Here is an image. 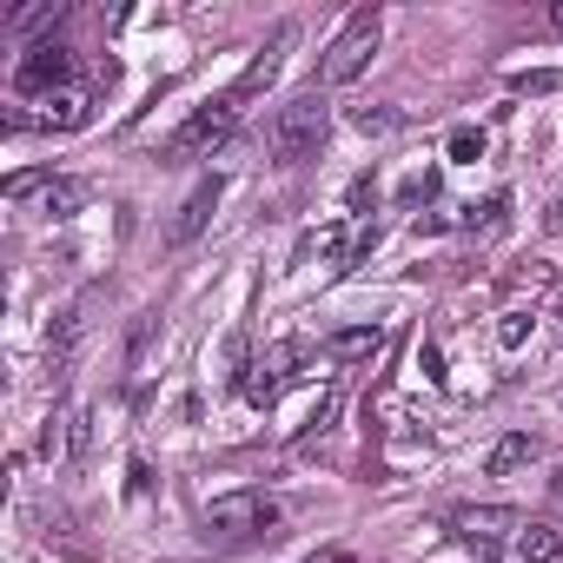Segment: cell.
I'll return each instance as SVG.
<instances>
[{
  "instance_id": "cell-1",
  "label": "cell",
  "mask_w": 563,
  "mask_h": 563,
  "mask_svg": "<svg viewBox=\"0 0 563 563\" xmlns=\"http://www.w3.org/2000/svg\"><path fill=\"white\" fill-rule=\"evenodd\" d=\"M325 133H332V100H325V87L312 80L306 93H292L286 107L272 113V126H265V153H272L278 166H306V159H319Z\"/></svg>"
},
{
  "instance_id": "cell-2",
  "label": "cell",
  "mask_w": 563,
  "mask_h": 563,
  "mask_svg": "<svg viewBox=\"0 0 563 563\" xmlns=\"http://www.w3.org/2000/svg\"><path fill=\"white\" fill-rule=\"evenodd\" d=\"M378 34H385V14H378V8H358V14L339 27V41L325 47V60H319V87H352V80L372 67Z\"/></svg>"
},
{
  "instance_id": "cell-3",
  "label": "cell",
  "mask_w": 563,
  "mask_h": 563,
  "mask_svg": "<svg viewBox=\"0 0 563 563\" xmlns=\"http://www.w3.org/2000/svg\"><path fill=\"white\" fill-rule=\"evenodd\" d=\"M239 113H245V100H239V93L225 87L219 100H206V107H199V113H192V120H186V126H179V133L166 140V159H212V153H219V146L232 140Z\"/></svg>"
},
{
  "instance_id": "cell-4",
  "label": "cell",
  "mask_w": 563,
  "mask_h": 563,
  "mask_svg": "<svg viewBox=\"0 0 563 563\" xmlns=\"http://www.w3.org/2000/svg\"><path fill=\"white\" fill-rule=\"evenodd\" d=\"M206 537H219V543H252V537H272V523H278V504L272 497H258V490H225V497H212L206 504Z\"/></svg>"
},
{
  "instance_id": "cell-5",
  "label": "cell",
  "mask_w": 563,
  "mask_h": 563,
  "mask_svg": "<svg viewBox=\"0 0 563 563\" xmlns=\"http://www.w3.org/2000/svg\"><path fill=\"white\" fill-rule=\"evenodd\" d=\"M67 87H74V47H67V41H54V34L27 41V54L14 60V93L34 107V100L67 93Z\"/></svg>"
},
{
  "instance_id": "cell-6",
  "label": "cell",
  "mask_w": 563,
  "mask_h": 563,
  "mask_svg": "<svg viewBox=\"0 0 563 563\" xmlns=\"http://www.w3.org/2000/svg\"><path fill=\"white\" fill-rule=\"evenodd\" d=\"M87 120H93V93L87 87H67V93L34 100L27 113H8V133H74Z\"/></svg>"
},
{
  "instance_id": "cell-7",
  "label": "cell",
  "mask_w": 563,
  "mask_h": 563,
  "mask_svg": "<svg viewBox=\"0 0 563 563\" xmlns=\"http://www.w3.org/2000/svg\"><path fill=\"white\" fill-rule=\"evenodd\" d=\"M299 358H306V345L299 339H286V345H272L265 358H252V372L239 378V391L265 411V405H278V398H286V385L299 378Z\"/></svg>"
},
{
  "instance_id": "cell-8",
  "label": "cell",
  "mask_w": 563,
  "mask_h": 563,
  "mask_svg": "<svg viewBox=\"0 0 563 563\" xmlns=\"http://www.w3.org/2000/svg\"><path fill=\"white\" fill-rule=\"evenodd\" d=\"M8 199H34L41 219H74L80 199H87V186L67 179V173H14L8 179Z\"/></svg>"
},
{
  "instance_id": "cell-9",
  "label": "cell",
  "mask_w": 563,
  "mask_h": 563,
  "mask_svg": "<svg viewBox=\"0 0 563 563\" xmlns=\"http://www.w3.org/2000/svg\"><path fill=\"white\" fill-rule=\"evenodd\" d=\"M530 517L523 510H510V504H464V510H451V530L464 537V543H477V556H490V543L497 537H517Z\"/></svg>"
},
{
  "instance_id": "cell-10",
  "label": "cell",
  "mask_w": 563,
  "mask_h": 563,
  "mask_svg": "<svg viewBox=\"0 0 563 563\" xmlns=\"http://www.w3.org/2000/svg\"><path fill=\"white\" fill-rule=\"evenodd\" d=\"M292 41H299V27H292V21H278V27H272V41H265V47L252 54V67H245L239 80H232V93H239L245 107H252V100H258V93H265V87L278 80V67H286V54H292Z\"/></svg>"
},
{
  "instance_id": "cell-11",
  "label": "cell",
  "mask_w": 563,
  "mask_h": 563,
  "mask_svg": "<svg viewBox=\"0 0 563 563\" xmlns=\"http://www.w3.org/2000/svg\"><path fill=\"white\" fill-rule=\"evenodd\" d=\"M219 199H225V179H219V173H206V179L186 192V206H179V219H173V232H166V239H173V245H192V239L212 225Z\"/></svg>"
},
{
  "instance_id": "cell-12",
  "label": "cell",
  "mask_w": 563,
  "mask_h": 563,
  "mask_svg": "<svg viewBox=\"0 0 563 563\" xmlns=\"http://www.w3.org/2000/svg\"><path fill=\"white\" fill-rule=\"evenodd\" d=\"M378 352H385V325H352V332L325 339V358H339V365H372Z\"/></svg>"
},
{
  "instance_id": "cell-13",
  "label": "cell",
  "mask_w": 563,
  "mask_h": 563,
  "mask_svg": "<svg viewBox=\"0 0 563 563\" xmlns=\"http://www.w3.org/2000/svg\"><path fill=\"white\" fill-rule=\"evenodd\" d=\"M563 556V530L556 523H523L510 537V563H556Z\"/></svg>"
},
{
  "instance_id": "cell-14",
  "label": "cell",
  "mask_w": 563,
  "mask_h": 563,
  "mask_svg": "<svg viewBox=\"0 0 563 563\" xmlns=\"http://www.w3.org/2000/svg\"><path fill=\"white\" fill-rule=\"evenodd\" d=\"M530 457H537V438H530V431H510V438H497V444H490L484 471H490V477H510V471H523Z\"/></svg>"
},
{
  "instance_id": "cell-15",
  "label": "cell",
  "mask_w": 563,
  "mask_h": 563,
  "mask_svg": "<svg viewBox=\"0 0 563 563\" xmlns=\"http://www.w3.org/2000/svg\"><path fill=\"white\" fill-rule=\"evenodd\" d=\"M457 225H464V232H484V239H490V232H504V225H510V192H490L484 206H464V219H457Z\"/></svg>"
},
{
  "instance_id": "cell-16",
  "label": "cell",
  "mask_w": 563,
  "mask_h": 563,
  "mask_svg": "<svg viewBox=\"0 0 563 563\" xmlns=\"http://www.w3.org/2000/svg\"><path fill=\"white\" fill-rule=\"evenodd\" d=\"M47 21H60V0H34V8H14V14H8L14 34H34V27H47Z\"/></svg>"
},
{
  "instance_id": "cell-17",
  "label": "cell",
  "mask_w": 563,
  "mask_h": 563,
  "mask_svg": "<svg viewBox=\"0 0 563 563\" xmlns=\"http://www.w3.org/2000/svg\"><path fill=\"white\" fill-rule=\"evenodd\" d=\"M352 126L358 133H398V113L391 107H352Z\"/></svg>"
},
{
  "instance_id": "cell-18",
  "label": "cell",
  "mask_w": 563,
  "mask_h": 563,
  "mask_svg": "<svg viewBox=\"0 0 563 563\" xmlns=\"http://www.w3.org/2000/svg\"><path fill=\"white\" fill-rule=\"evenodd\" d=\"M93 444V411H67V457H87Z\"/></svg>"
},
{
  "instance_id": "cell-19",
  "label": "cell",
  "mask_w": 563,
  "mask_h": 563,
  "mask_svg": "<svg viewBox=\"0 0 563 563\" xmlns=\"http://www.w3.org/2000/svg\"><path fill=\"white\" fill-rule=\"evenodd\" d=\"M431 192H438V166H424V173H411V179H405V192H398V199H405V206H424V199H431Z\"/></svg>"
},
{
  "instance_id": "cell-20",
  "label": "cell",
  "mask_w": 563,
  "mask_h": 563,
  "mask_svg": "<svg viewBox=\"0 0 563 563\" xmlns=\"http://www.w3.org/2000/svg\"><path fill=\"white\" fill-rule=\"evenodd\" d=\"M477 153H484V133L477 126H457L451 133V159H477Z\"/></svg>"
},
{
  "instance_id": "cell-21",
  "label": "cell",
  "mask_w": 563,
  "mask_h": 563,
  "mask_svg": "<svg viewBox=\"0 0 563 563\" xmlns=\"http://www.w3.org/2000/svg\"><path fill=\"white\" fill-rule=\"evenodd\" d=\"M523 332H530V319H523V312H510V319L497 325V345H504V352H517V345H523Z\"/></svg>"
},
{
  "instance_id": "cell-22",
  "label": "cell",
  "mask_w": 563,
  "mask_h": 563,
  "mask_svg": "<svg viewBox=\"0 0 563 563\" xmlns=\"http://www.w3.org/2000/svg\"><path fill=\"white\" fill-rule=\"evenodd\" d=\"M312 563H358V556H352V550H319Z\"/></svg>"
},
{
  "instance_id": "cell-23",
  "label": "cell",
  "mask_w": 563,
  "mask_h": 563,
  "mask_svg": "<svg viewBox=\"0 0 563 563\" xmlns=\"http://www.w3.org/2000/svg\"><path fill=\"white\" fill-rule=\"evenodd\" d=\"M550 504L563 510V464H556V477H550Z\"/></svg>"
},
{
  "instance_id": "cell-24",
  "label": "cell",
  "mask_w": 563,
  "mask_h": 563,
  "mask_svg": "<svg viewBox=\"0 0 563 563\" xmlns=\"http://www.w3.org/2000/svg\"><path fill=\"white\" fill-rule=\"evenodd\" d=\"M550 27H563V0H556V8H550Z\"/></svg>"
},
{
  "instance_id": "cell-25",
  "label": "cell",
  "mask_w": 563,
  "mask_h": 563,
  "mask_svg": "<svg viewBox=\"0 0 563 563\" xmlns=\"http://www.w3.org/2000/svg\"><path fill=\"white\" fill-rule=\"evenodd\" d=\"M556 225H563V206H556Z\"/></svg>"
}]
</instances>
